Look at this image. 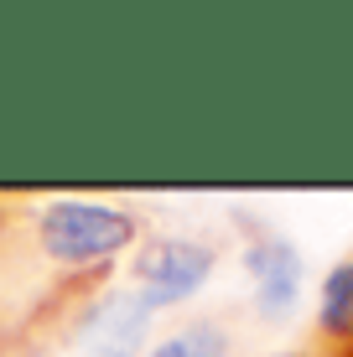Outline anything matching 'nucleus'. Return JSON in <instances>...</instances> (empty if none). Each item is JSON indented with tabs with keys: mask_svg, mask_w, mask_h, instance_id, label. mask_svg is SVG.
Segmentation results:
<instances>
[{
	"mask_svg": "<svg viewBox=\"0 0 353 357\" xmlns=\"http://www.w3.org/2000/svg\"><path fill=\"white\" fill-rule=\"evenodd\" d=\"M141 213L104 197H52L36 213H27V243L57 280L104 285L109 269L141 249Z\"/></svg>",
	"mask_w": 353,
	"mask_h": 357,
	"instance_id": "obj_1",
	"label": "nucleus"
},
{
	"mask_svg": "<svg viewBox=\"0 0 353 357\" xmlns=\"http://www.w3.org/2000/svg\"><path fill=\"white\" fill-rule=\"evenodd\" d=\"M218 269V243L192 238V233H151L130 254V290L151 316L177 311L213 280Z\"/></svg>",
	"mask_w": 353,
	"mask_h": 357,
	"instance_id": "obj_2",
	"label": "nucleus"
},
{
	"mask_svg": "<svg viewBox=\"0 0 353 357\" xmlns=\"http://www.w3.org/2000/svg\"><path fill=\"white\" fill-rule=\"evenodd\" d=\"M151 326H156V316L141 305V295L130 285H99L73 311L63 342L78 357H141Z\"/></svg>",
	"mask_w": 353,
	"mask_h": 357,
	"instance_id": "obj_3",
	"label": "nucleus"
},
{
	"mask_svg": "<svg viewBox=\"0 0 353 357\" xmlns=\"http://www.w3.org/2000/svg\"><path fill=\"white\" fill-rule=\"evenodd\" d=\"M239 269L250 280V305L265 326H281L296 316L301 295H307V259L286 233L254 228L239 249Z\"/></svg>",
	"mask_w": 353,
	"mask_h": 357,
	"instance_id": "obj_4",
	"label": "nucleus"
},
{
	"mask_svg": "<svg viewBox=\"0 0 353 357\" xmlns=\"http://www.w3.org/2000/svg\"><path fill=\"white\" fill-rule=\"evenodd\" d=\"M312 326L333 352H353V254L327 264L317 285V305H312Z\"/></svg>",
	"mask_w": 353,
	"mask_h": 357,
	"instance_id": "obj_5",
	"label": "nucleus"
},
{
	"mask_svg": "<svg viewBox=\"0 0 353 357\" xmlns=\"http://www.w3.org/2000/svg\"><path fill=\"white\" fill-rule=\"evenodd\" d=\"M234 352V337L224 331V321H213V316H198V321L177 326L172 337L151 342L141 357H229Z\"/></svg>",
	"mask_w": 353,
	"mask_h": 357,
	"instance_id": "obj_6",
	"label": "nucleus"
},
{
	"mask_svg": "<svg viewBox=\"0 0 353 357\" xmlns=\"http://www.w3.org/2000/svg\"><path fill=\"white\" fill-rule=\"evenodd\" d=\"M16 218H21V213H16V207H6V202H0V233H6L10 223H16Z\"/></svg>",
	"mask_w": 353,
	"mask_h": 357,
	"instance_id": "obj_7",
	"label": "nucleus"
}]
</instances>
